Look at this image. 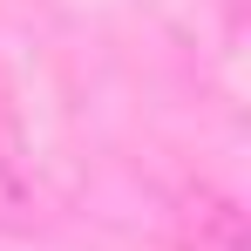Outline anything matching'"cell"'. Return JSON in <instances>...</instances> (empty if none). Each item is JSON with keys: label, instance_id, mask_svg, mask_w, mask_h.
Wrapping results in <instances>:
<instances>
[{"label": "cell", "instance_id": "obj_1", "mask_svg": "<svg viewBox=\"0 0 251 251\" xmlns=\"http://www.w3.org/2000/svg\"><path fill=\"white\" fill-rule=\"evenodd\" d=\"M21 210H27V183H21L14 143H7V129H0V224H21Z\"/></svg>", "mask_w": 251, "mask_h": 251}]
</instances>
